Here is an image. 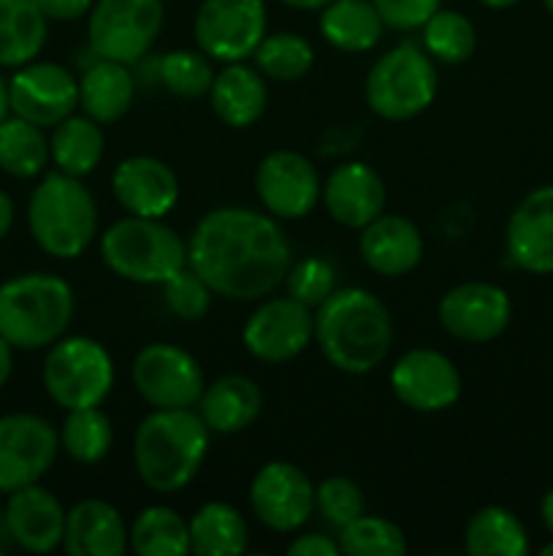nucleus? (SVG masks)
Returning a JSON list of instances; mask_svg holds the SVG:
<instances>
[{"label":"nucleus","mask_w":553,"mask_h":556,"mask_svg":"<svg viewBox=\"0 0 553 556\" xmlns=\"http://www.w3.org/2000/svg\"><path fill=\"white\" fill-rule=\"evenodd\" d=\"M11 112V101H9V85H5L3 79H0V123H3L5 117H9Z\"/></svg>","instance_id":"3c124183"},{"label":"nucleus","mask_w":553,"mask_h":556,"mask_svg":"<svg viewBox=\"0 0 553 556\" xmlns=\"http://www.w3.org/2000/svg\"><path fill=\"white\" fill-rule=\"evenodd\" d=\"M255 190L271 215L298 220L307 217L320 201L318 168L298 152H269L255 172Z\"/></svg>","instance_id":"a211bd4d"},{"label":"nucleus","mask_w":553,"mask_h":556,"mask_svg":"<svg viewBox=\"0 0 553 556\" xmlns=\"http://www.w3.org/2000/svg\"><path fill=\"white\" fill-rule=\"evenodd\" d=\"M47 16L33 0H0V65L20 68L47 43Z\"/></svg>","instance_id":"c756f323"},{"label":"nucleus","mask_w":553,"mask_h":556,"mask_svg":"<svg viewBox=\"0 0 553 556\" xmlns=\"http://www.w3.org/2000/svg\"><path fill=\"white\" fill-rule=\"evenodd\" d=\"M314 63V49L307 38L296 33H274L263 36L255 49V65L263 76L276 81H298L309 74Z\"/></svg>","instance_id":"c9c22d12"},{"label":"nucleus","mask_w":553,"mask_h":556,"mask_svg":"<svg viewBox=\"0 0 553 556\" xmlns=\"http://www.w3.org/2000/svg\"><path fill=\"white\" fill-rule=\"evenodd\" d=\"M103 150H106V139H103L101 123L87 114L85 117L70 114L63 123L54 125V136L49 141V155H52L54 166L70 177H87L90 172H95Z\"/></svg>","instance_id":"7c9ffc66"},{"label":"nucleus","mask_w":553,"mask_h":556,"mask_svg":"<svg viewBox=\"0 0 553 556\" xmlns=\"http://www.w3.org/2000/svg\"><path fill=\"white\" fill-rule=\"evenodd\" d=\"M507 255L518 269L553 275V185L531 190L507 220Z\"/></svg>","instance_id":"6ab92c4d"},{"label":"nucleus","mask_w":553,"mask_h":556,"mask_svg":"<svg viewBox=\"0 0 553 556\" xmlns=\"http://www.w3.org/2000/svg\"><path fill=\"white\" fill-rule=\"evenodd\" d=\"M57 448L60 434L47 418L33 413L0 416V492L11 494L41 481Z\"/></svg>","instance_id":"f8f14e48"},{"label":"nucleus","mask_w":553,"mask_h":556,"mask_svg":"<svg viewBox=\"0 0 553 556\" xmlns=\"http://www.w3.org/2000/svg\"><path fill=\"white\" fill-rule=\"evenodd\" d=\"M390 315L374 293L363 288L334 291L314 313V340L331 367L363 375L380 367L390 351Z\"/></svg>","instance_id":"f03ea898"},{"label":"nucleus","mask_w":553,"mask_h":556,"mask_svg":"<svg viewBox=\"0 0 553 556\" xmlns=\"http://www.w3.org/2000/svg\"><path fill=\"white\" fill-rule=\"evenodd\" d=\"M329 215L347 228H363L383 215L385 182L372 166L361 161L342 163L323 185Z\"/></svg>","instance_id":"4be33fe9"},{"label":"nucleus","mask_w":553,"mask_h":556,"mask_svg":"<svg viewBox=\"0 0 553 556\" xmlns=\"http://www.w3.org/2000/svg\"><path fill=\"white\" fill-rule=\"evenodd\" d=\"M101 258L123 280L163 286L188 266V244L152 217H123L103 231Z\"/></svg>","instance_id":"423d86ee"},{"label":"nucleus","mask_w":553,"mask_h":556,"mask_svg":"<svg viewBox=\"0 0 553 556\" xmlns=\"http://www.w3.org/2000/svg\"><path fill=\"white\" fill-rule=\"evenodd\" d=\"M11 226H14V201L0 190V239L11 231Z\"/></svg>","instance_id":"de8ad7c7"},{"label":"nucleus","mask_w":553,"mask_h":556,"mask_svg":"<svg viewBox=\"0 0 553 556\" xmlns=\"http://www.w3.org/2000/svg\"><path fill=\"white\" fill-rule=\"evenodd\" d=\"M383 16L372 0H331L320 9V33L342 52H366L383 38Z\"/></svg>","instance_id":"cd10ccee"},{"label":"nucleus","mask_w":553,"mask_h":556,"mask_svg":"<svg viewBox=\"0 0 553 556\" xmlns=\"http://www.w3.org/2000/svg\"><path fill=\"white\" fill-rule=\"evenodd\" d=\"M11 112L38 128H54L79 106V79L57 63H25L9 81Z\"/></svg>","instance_id":"ddd939ff"},{"label":"nucleus","mask_w":553,"mask_h":556,"mask_svg":"<svg viewBox=\"0 0 553 556\" xmlns=\"http://www.w3.org/2000/svg\"><path fill=\"white\" fill-rule=\"evenodd\" d=\"M211 288L206 286L204 277L195 269H190V264L182 271L171 277V280L163 282V299H166V307L171 309L177 318L182 320H201L211 307Z\"/></svg>","instance_id":"a19ab883"},{"label":"nucleus","mask_w":553,"mask_h":556,"mask_svg":"<svg viewBox=\"0 0 553 556\" xmlns=\"http://www.w3.org/2000/svg\"><path fill=\"white\" fill-rule=\"evenodd\" d=\"M390 389L396 400L417 413H439L461 396V375L445 353L415 348L390 369Z\"/></svg>","instance_id":"2eb2a0df"},{"label":"nucleus","mask_w":553,"mask_h":556,"mask_svg":"<svg viewBox=\"0 0 553 556\" xmlns=\"http://www.w3.org/2000/svg\"><path fill=\"white\" fill-rule=\"evenodd\" d=\"M475 25L461 11L439 9L423 25V47L442 63H464L475 52Z\"/></svg>","instance_id":"e433bc0d"},{"label":"nucleus","mask_w":553,"mask_h":556,"mask_svg":"<svg viewBox=\"0 0 553 556\" xmlns=\"http://www.w3.org/2000/svg\"><path fill=\"white\" fill-rule=\"evenodd\" d=\"M263 0H204L195 14L201 52L220 63H242L266 36Z\"/></svg>","instance_id":"9b49d317"},{"label":"nucleus","mask_w":553,"mask_h":556,"mask_svg":"<svg viewBox=\"0 0 553 556\" xmlns=\"http://www.w3.org/2000/svg\"><path fill=\"white\" fill-rule=\"evenodd\" d=\"M437 87L432 58L417 43L404 41L372 65L366 76V103L377 117L401 123L426 112Z\"/></svg>","instance_id":"0eeeda50"},{"label":"nucleus","mask_w":553,"mask_h":556,"mask_svg":"<svg viewBox=\"0 0 553 556\" xmlns=\"http://www.w3.org/2000/svg\"><path fill=\"white\" fill-rule=\"evenodd\" d=\"M0 554H3V548H0Z\"/></svg>","instance_id":"6e6d98bb"},{"label":"nucleus","mask_w":553,"mask_h":556,"mask_svg":"<svg viewBox=\"0 0 553 556\" xmlns=\"http://www.w3.org/2000/svg\"><path fill=\"white\" fill-rule=\"evenodd\" d=\"M157 79L179 98H201L211 90L215 71L209 54L193 49H173L157 58Z\"/></svg>","instance_id":"4c0bfd02"},{"label":"nucleus","mask_w":553,"mask_h":556,"mask_svg":"<svg viewBox=\"0 0 553 556\" xmlns=\"http://www.w3.org/2000/svg\"><path fill=\"white\" fill-rule=\"evenodd\" d=\"M112 421L103 410L95 407H79L68 410L63 429H60V445L65 454L79 465H95L112 448Z\"/></svg>","instance_id":"f704fd0d"},{"label":"nucleus","mask_w":553,"mask_h":556,"mask_svg":"<svg viewBox=\"0 0 553 556\" xmlns=\"http://www.w3.org/2000/svg\"><path fill=\"white\" fill-rule=\"evenodd\" d=\"M130 548L139 556H184L190 552V525L177 510L152 505L136 516Z\"/></svg>","instance_id":"473e14b6"},{"label":"nucleus","mask_w":553,"mask_h":556,"mask_svg":"<svg viewBox=\"0 0 553 556\" xmlns=\"http://www.w3.org/2000/svg\"><path fill=\"white\" fill-rule=\"evenodd\" d=\"M49 141L43 128L22 117H5L0 123V168L16 179H33L47 168Z\"/></svg>","instance_id":"72a5a7b5"},{"label":"nucleus","mask_w":553,"mask_h":556,"mask_svg":"<svg viewBox=\"0 0 553 556\" xmlns=\"http://www.w3.org/2000/svg\"><path fill=\"white\" fill-rule=\"evenodd\" d=\"M542 556H553V541L551 543H545V546H542V552H540Z\"/></svg>","instance_id":"864d4df0"},{"label":"nucleus","mask_w":553,"mask_h":556,"mask_svg":"<svg viewBox=\"0 0 553 556\" xmlns=\"http://www.w3.org/2000/svg\"><path fill=\"white\" fill-rule=\"evenodd\" d=\"M540 516H542V525H545L548 532H551V535H553V489H548L545 497H542Z\"/></svg>","instance_id":"09e8293b"},{"label":"nucleus","mask_w":553,"mask_h":556,"mask_svg":"<svg viewBox=\"0 0 553 556\" xmlns=\"http://www.w3.org/2000/svg\"><path fill=\"white\" fill-rule=\"evenodd\" d=\"M242 340L258 362L285 364L314 340V315L293 296L269 299L249 315Z\"/></svg>","instance_id":"4468645a"},{"label":"nucleus","mask_w":553,"mask_h":556,"mask_svg":"<svg viewBox=\"0 0 553 556\" xmlns=\"http://www.w3.org/2000/svg\"><path fill=\"white\" fill-rule=\"evenodd\" d=\"M136 81L128 65L117 60H95L79 79V106L95 123H117L133 103Z\"/></svg>","instance_id":"bb28decb"},{"label":"nucleus","mask_w":553,"mask_h":556,"mask_svg":"<svg viewBox=\"0 0 553 556\" xmlns=\"http://www.w3.org/2000/svg\"><path fill=\"white\" fill-rule=\"evenodd\" d=\"M249 530L233 505L206 503L190 519V552L198 556H239L247 552Z\"/></svg>","instance_id":"c85d7f7f"},{"label":"nucleus","mask_w":553,"mask_h":556,"mask_svg":"<svg viewBox=\"0 0 553 556\" xmlns=\"http://www.w3.org/2000/svg\"><path fill=\"white\" fill-rule=\"evenodd\" d=\"M314 508L323 514V519L329 525H334L336 530L347 527L350 521H356L358 516L366 514V500H363L361 486L350 478L331 476L314 489Z\"/></svg>","instance_id":"ea45409f"},{"label":"nucleus","mask_w":553,"mask_h":556,"mask_svg":"<svg viewBox=\"0 0 553 556\" xmlns=\"http://www.w3.org/2000/svg\"><path fill=\"white\" fill-rule=\"evenodd\" d=\"M483 5H488V9H510V5H515L518 0H480Z\"/></svg>","instance_id":"603ef678"},{"label":"nucleus","mask_w":553,"mask_h":556,"mask_svg":"<svg viewBox=\"0 0 553 556\" xmlns=\"http://www.w3.org/2000/svg\"><path fill=\"white\" fill-rule=\"evenodd\" d=\"M114 199L128 210V215L160 220L179 201L177 174L163 161L150 155L125 157L112 177Z\"/></svg>","instance_id":"aec40b11"},{"label":"nucleus","mask_w":553,"mask_h":556,"mask_svg":"<svg viewBox=\"0 0 553 556\" xmlns=\"http://www.w3.org/2000/svg\"><path fill=\"white\" fill-rule=\"evenodd\" d=\"M63 546L70 556H119L130 546V532L114 505L81 500L65 514Z\"/></svg>","instance_id":"b1692460"},{"label":"nucleus","mask_w":553,"mask_h":556,"mask_svg":"<svg viewBox=\"0 0 553 556\" xmlns=\"http://www.w3.org/2000/svg\"><path fill=\"white\" fill-rule=\"evenodd\" d=\"M133 386L155 410L198 405L204 394V369L184 348L152 342L133 358Z\"/></svg>","instance_id":"9d476101"},{"label":"nucleus","mask_w":553,"mask_h":556,"mask_svg":"<svg viewBox=\"0 0 553 556\" xmlns=\"http://www.w3.org/2000/svg\"><path fill=\"white\" fill-rule=\"evenodd\" d=\"M513 304L493 282H461L439 302V324L461 342H491L507 329Z\"/></svg>","instance_id":"f3484780"},{"label":"nucleus","mask_w":553,"mask_h":556,"mask_svg":"<svg viewBox=\"0 0 553 556\" xmlns=\"http://www.w3.org/2000/svg\"><path fill=\"white\" fill-rule=\"evenodd\" d=\"M112 383V356L92 337H60L43 362L47 394L65 410L101 405Z\"/></svg>","instance_id":"6e6552de"},{"label":"nucleus","mask_w":553,"mask_h":556,"mask_svg":"<svg viewBox=\"0 0 553 556\" xmlns=\"http://www.w3.org/2000/svg\"><path fill=\"white\" fill-rule=\"evenodd\" d=\"M464 548L472 556H524L529 552V535L513 510L488 505L466 525Z\"/></svg>","instance_id":"2f4dec72"},{"label":"nucleus","mask_w":553,"mask_h":556,"mask_svg":"<svg viewBox=\"0 0 553 556\" xmlns=\"http://www.w3.org/2000/svg\"><path fill=\"white\" fill-rule=\"evenodd\" d=\"M542 5H545V9L553 14V0H542Z\"/></svg>","instance_id":"5fc2aeb1"},{"label":"nucleus","mask_w":553,"mask_h":556,"mask_svg":"<svg viewBox=\"0 0 553 556\" xmlns=\"http://www.w3.org/2000/svg\"><path fill=\"white\" fill-rule=\"evenodd\" d=\"M263 396L260 389L244 375H222L211 386H204L198 400V416L209 432L233 434L247 429L260 416Z\"/></svg>","instance_id":"393cba45"},{"label":"nucleus","mask_w":553,"mask_h":556,"mask_svg":"<svg viewBox=\"0 0 553 556\" xmlns=\"http://www.w3.org/2000/svg\"><path fill=\"white\" fill-rule=\"evenodd\" d=\"M0 494H3V492H0Z\"/></svg>","instance_id":"4d7b16f0"},{"label":"nucleus","mask_w":553,"mask_h":556,"mask_svg":"<svg viewBox=\"0 0 553 556\" xmlns=\"http://www.w3.org/2000/svg\"><path fill=\"white\" fill-rule=\"evenodd\" d=\"M361 258L383 277H401L423 258V237L412 220L401 215H380L361 228Z\"/></svg>","instance_id":"5701e85b"},{"label":"nucleus","mask_w":553,"mask_h":556,"mask_svg":"<svg viewBox=\"0 0 553 556\" xmlns=\"http://www.w3.org/2000/svg\"><path fill=\"white\" fill-rule=\"evenodd\" d=\"M33 239L52 258H79L98 231V206L90 190L65 172H52L38 182L27 204Z\"/></svg>","instance_id":"39448f33"},{"label":"nucleus","mask_w":553,"mask_h":556,"mask_svg":"<svg viewBox=\"0 0 553 556\" xmlns=\"http://www.w3.org/2000/svg\"><path fill=\"white\" fill-rule=\"evenodd\" d=\"M249 503L260 525L274 532H296L314 510V486L291 462H269L249 486Z\"/></svg>","instance_id":"dca6fc26"},{"label":"nucleus","mask_w":553,"mask_h":556,"mask_svg":"<svg viewBox=\"0 0 553 556\" xmlns=\"http://www.w3.org/2000/svg\"><path fill=\"white\" fill-rule=\"evenodd\" d=\"M206 451L209 427L190 407L150 413L133 438L136 472L157 494L188 486L204 465Z\"/></svg>","instance_id":"7ed1b4c3"},{"label":"nucleus","mask_w":553,"mask_h":556,"mask_svg":"<svg viewBox=\"0 0 553 556\" xmlns=\"http://www.w3.org/2000/svg\"><path fill=\"white\" fill-rule=\"evenodd\" d=\"M287 291L307 307H318L334 293V269L323 258H304L287 271Z\"/></svg>","instance_id":"79ce46f5"},{"label":"nucleus","mask_w":553,"mask_h":556,"mask_svg":"<svg viewBox=\"0 0 553 556\" xmlns=\"http://www.w3.org/2000/svg\"><path fill=\"white\" fill-rule=\"evenodd\" d=\"M87 16V36L98 58L133 65L160 36L166 5L163 0H95Z\"/></svg>","instance_id":"1a4fd4ad"},{"label":"nucleus","mask_w":553,"mask_h":556,"mask_svg":"<svg viewBox=\"0 0 553 556\" xmlns=\"http://www.w3.org/2000/svg\"><path fill=\"white\" fill-rule=\"evenodd\" d=\"M41 14L52 22H76L90 14L95 0H33Z\"/></svg>","instance_id":"c03bdc74"},{"label":"nucleus","mask_w":553,"mask_h":556,"mask_svg":"<svg viewBox=\"0 0 553 556\" xmlns=\"http://www.w3.org/2000/svg\"><path fill=\"white\" fill-rule=\"evenodd\" d=\"M74 318V291L57 275L33 271L0 286V334L20 351L54 345Z\"/></svg>","instance_id":"20e7f679"},{"label":"nucleus","mask_w":553,"mask_h":556,"mask_svg":"<svg viewBox=\"0 0 553 556\" xmlns=\"http://www.w3.org/2000/svg\"><path fill=\"white\" fill-rule=\"evenodd\" d=\"M211 109L231 128H249L263 114L269 90L258 68L228 63L211 81Z\"/></svg>","instance_id":"a878e982"},{"label":"nucleus","mask_w":553,"mask_h":556,"mask_svg":"<svg viewBox=\"0 0 553 556\" xmlns=\"http://www.w3.org/2000/svg\"><path fill=\"white\" fill-rule=\"evenodd\" d=\"M291 9H301V11H320L331 3V0H282Z\"/></svg>","instance_id":"8fccbe9b"},{"label":"nucleus","mask_w":553,"mask_h":556,"mask_svg":"<svg viewBox=\"0 0 553 556\" xmlns=\"http://www.w3.org/2000/svg\"><path fill=\"white\" fill-rule=\"evenodd\" d=\"M385 27L394 30H417L428 22V16L442 9V0H372Z\"/></svg>","instance_id":"37998d69"},{"label":"nucleus","mask_w":553,"mask_h":556,"mask_svg":"<svg viewBox=\"0 0 553 556\" xmlns=\"http://www.w3.org/2000/svg\"><path fill=\"white\" fill-rule=\"evenodd\" d=\"M339 552V541H331L329 535H320V532H309V535L296 538L287 546V554L291 556H336Z\"/></svg>","instance_id":"a18cd8bd"},{"label":"nucleus","mask_w":553,"mask_h":556,"mask_svg":"<svg viewBox=\"0 0 553 556\" xmlns=\"http://www.w3.org/2000/svg\"><path fill=\"white\" fill-rule=\"evenodd\" d=\"M339 532V548L350 556H399L407 552L404 532L380 516H358Z\"/></svg>","instance_id":"58836bf2"},{"label":"nucleus","mask_w":553,"mask_h":556,"mask_svg":"<svg viewBox=\"0 0 553 556\" xmlns=\"http://www.w3.org/2000/svg\"><path fill=\"white\" fill-rule=\"evenodd\" d=\"M188 264L217 296L255 302L285 280L293 266V250L285 231L269 215L244 206H222L195 226Z\"/></svg>","instance_id":"f257e3e1"},{"label":"nucleus","mask_w":553,"mask_h":556,"mask_svg":"<svg viewBox=\"0 0 553 556\" xmlns=\"http://www.w3.org/2000/svg\"><path fill=\"white\" fill-rule=\"evenodd\" d=\"M5 532L20 548L30 554H49L63 543L65 510L52 492L38 483L9 494Z\"/></svg>","instance_id":"412c9836"},{"label":"nucleus","mask_w":553,"mask_h":556,"mask_svg":"<svg viewBox=\"0 0 553 556\" xmlns=\"http://www.w3.org/2000/svg\"><path fill=\"white\" fill-rule=\"evenodd\" d=\"M11 351H14V345H11V342L0 334V389L9 383L11 369H14V353Z\"/></svg>","instance_id":"49530a36"}]
</instances>
